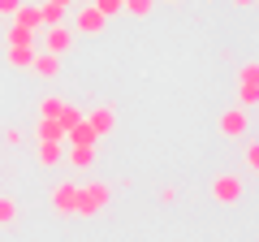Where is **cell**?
Returning <instances> with one entry per match:
<instances>
[{"label":"cell","mask_w":259,"mask_h":242,"mask_svg":"<svg viewBox=\"0 0 259 242\" xmlns=\"http://www.w3.org/2000/svg\"><path fill=\"white\" fill-rule=\"evenodd\" d=\"M108 204H112V186L108 182H87V186H78L74 216H100Z\"/></svg>","instance_id":"obj_1"},{"label":"cell","mask_w":259,"mask_h":242,"mask_svg":"<svg viewBox=\"0 0 259 242\" xmlns=\"http://www.w3.org/2000/svg\"><path fill=\"white\" fill-rule=\"evenodd\" d=\"M221 134H225V139H233V143L250 139V108H229V112H221Z\"/></svg>","instance_id":"obj_2"},{"label":"cell","mask_w":259,"mask_h":242,"mask_svg":"<svg viewBox=\"0 0 259 242\" xmlns=\"http://www.w3.org/2000/svg\"><path fill=\"white\" fill-rule=\"evenodd\" d=\"M255 100H259V65L246 61L238 74V108H255Z\"/></svg>","instance_id":"obj_3"},{"label":"cell","mask_w":259,"mask_h":242,"mask_svg":"<svg viewBox=\"0 0 259 242\" xmlns=\"http://www.w3.org/2000/svg\"><path fill=\"white\" fill-rule=\"evenodd\" d=\"M39 35H44V52H52V56L74 52V30L69 26H44Z\"/></svg>","instance_id":"obj_4"},{"label":"cell","mask_w":259,"mask_h":242,"mask_svg":"<svg viewBox=\"0 0 259 242\" xmlns=\"http://www.w3.org/2000/svg\"><path fill=\"white\" fill-rule=\"evenodd\" d=\"M104 26H108V18L87 0L82 9H78V18H74V35H104Z\"/></svg>","instance_id":"obj_5"},{"label":"cell","mask_w":259,"mask_h":242,"mask_svg":"<svg viewBox=\"0 0 259 242\" xmlns=\"http://www.w3.org/2000/svg\"><path fill=\"white\" fill-rule=\"evenodd\" d=\"M242 190H246V186H242V177H238V173H221V177L212 182V199H216V204H225V208L238 204Z\"/></svg>","instance_id":"obj_6"},{"label":"cell","mask_w":259,"mask_h":242,"mask_svg":"<svg viewBox=\"0 0 259 242\" xmlns=\"http://www.w3.org/2000/svg\"><path fill=\"white\" fill-rule=\"evenodd\" d=\"M82 121H87V126H91L95 134H100V139H108V134L117 130V112H112V104H95V108L87 112Z\"/></svg>","instance_id":"obj_7"},{"label":"cell","mask_w":259,"mask_h":242,"mask_svg":"<svg viewBox=\"0 0 259 242\" xmlns=\"http://www.w3.org/2000/svg\"><path fill=\"white\" fill-rule=\"evenodd\" d=\"M74 204H78V186H74V182H56V186H52V212L74 216Z\"/></svg>","instance_id":"obj_8"},{"label":"cell","mask_w":259,"mask_h":242,"mask_svg":"<svg viewBox=\"0 0 259 242\" xmlns=\"http://www.w3.org/2000/svg\"><path fill=\"white\" fill-rule=\"evenodd\" d=\"M30 69H35L44 83H56L61 78V56H52V52H39L35 48V61H30Z\"/></svg>","instance_id":"obj_9"},{"label":"cell","mask_w":259,"mask_h":242,"mask_svg":"<svg viewBox=\"0 0 259 242\" xmlns=\"http://www.w3.org/2000/svg\"><path fill=\"white\" fill-rule=\"evenodd\" d=\"M65 143H69V147H100V134H95L87 121H78L74 130H65Z\"/></svg>","instance_id":"obj_10"},{"label":"cell","mask_w":259,"mask_h":242,"mask_svg":"<svg viewBox=\"0 0 259 242\" xmlns=\"http://www.w3.org/2000/svg\"><path fill=\"white\" fill-rule=\"evenodd\" d=\"M35 39H39V30L18 26V22H13V26L5 30V44H9V48H35Z\"/></svg>","instance_id":"obj_11"},{"label":"cell","mask_w":259,"mask_h":242,"mask_svg":"<svg viewBox=\"0 0 259 242\" xmlns=\"http://www.w3.org/2000/svg\"><path fill=\"white\" fill-rule=\"evenodd\" d=\"M65 160V143H39V165L44 169H56Z\"/></svg>","instance_id":"obj_12"},{"label":"cell","mask_w":259,"mask_h":242,"mask_svg":"<svg viewBox=\"0 0 259 242\" xmlns=\"http://www.w3.org/2000/svg\"><path fill=\"white\" fill-rule=\"evenodd\" d=\"M35 139H39V143H65V130L56 126V121L39 117V126H35Z\"/></svg>","instance_id":"obj_13"},{"label":"cell","mask_w":259,"mask_h":242,"mask_svg":"<svg viewBox=\"0 0 259 242\" xmlns=\"http://www.w3.org/2000/svg\"><path fill=\"white\" fill-rule=\"evenodd\" d=\"M5 61H9V69H30L35 48H5Z\"/></svg>","instance_id":"obj_14"},{"label":"cell","mask_w":259,"mask_h":242,"mask_svg":"<svg viewBox=\"0 0 259 242\" xmlns=\"http://www.w3.org/2000/svg\"><path fill=\"white\" fill-rule=\"evenodd\" d=\"M44 26H65V9H56V5H39V30Z\"/></svg>","instance_id":"obj_15"},{"label":"cell","mask_w":259,"mask_h":242,"mask_svg":"<svg viewBox=\"0 0 259 242\" xmlns=\"http://www.w3.org/2000/svg\"><path fill=\"white\" fill-rule=\"evenodd\" d=\"M13 22H18V26L39 30V5H26V0H22V5H18V13H13Z\"/></svg>","instance_id":"obj_16"},{"label":"cell","mask_w":259,"mask_h":242,"mask_svg":"<svg viewBox=\"0 0 259 242\" xmlns=\"http://www.w3.org/2000/svg\"><path fill=\"white\" fill-rule=\"evenodd\" d=\"M78 121H82V112H78V108H74V104H69V100H65V108L56 112V126H61V130H74Z\"/></svg>","instance_id":"obj_17"},{"label":"cell","mask_w":259,"mask_h":242,"mask_svg":"<svg viewBox=\"0 0 259 242\" xmlns=\"http://www.w3.org/2000/svg\"><path fill=\"white\" fill-rule=\"evenodd\" d=\"M69 165L74 169H91L95 165V147H69Z\"/></svg>","instance_id":"obj_18"},{"label":"cell","mask_w":259,"mask_h":242,"mask_svg":"<svg viewBox=\"0 0 259 242\" xmlns=\"http://www.w3.org/2000/svg\"><path fill=\"white\" fill-rule=\"evenodd\" d=\"M65 108V100L61 95H44V100H39V117H48V121H56V112Z\"/></svg>","instance_id":"obj_19"},{"label":"cell","mask_w":259,"mask_h":242,"mask_svg":"<svg viewBox=\"0 0 259 242\" xmlns=\"http://www.w3.org/2000/svg\"><path fill=\"white\" fill-rule=\"evenodd\" d=\"M13 221H18V199L0 195V225H13Z\"/></svg>","instance_id":"obj_20"},{"label":"cell","mask_w":259,"mask_h":242,"mask_svg":"<svg viewBox=\"0 0 259 242\" xmlns=\"http://www.w3.org/2000/svg\"><path fill=\"white\" fill-rule=\"evenodd\" d=\"M121 9H125V13H134V18H147V13L156 9V0H125Z\"/></svg>","instance_id":"obj_21"},{"label":"cell","mask_w":259,"mask_h":242,"mask_svg":"<svg viewBox=\"0 0 259 242\" xmlns=\"http://www.w3.org/2000/svg\"><path fill=\"white\" fill-rule=\"evenodd\" d=\"M91 5L104 13V18H117V13H121V0H91Z\"/></svg>","instance_id":"obj_22"},{"label":"cell","mask_w":259,"mask_h":242,"mask_svg":"<svg viewBox=\"0 0 259 242\" xmlns=\"http://www.w3.org/2000/svg\"><path fill=\"white\" fill-rule=\"evenodd\" d=\"M246 169H250V173H255V169H259V147H255V143H250V139H246Z\"/></svg>","instance_id":"obj_23"},{"label":"cell","mask_w":259,"mask_h":242,"mask_svg":"<svg viewBox=\"0 0 259 242\" xmlns=\"http://www.w3.org/2000/svg\"><path fill=\"white\" fill-rule=\"evenodd\" d=\"M5 143H9V147H22V143H26V134H22V130H5Z\"/></svg>","instance_id":"obj_24"},{"label":"cell","mask_w":259,"mask_h":242,"mask_svg":"<svg viewBox=\"0 0 259 242\" xmlns=\"http://www.w3.org/2000/svg\"><path fill=\"white\" fill-rule=\"evenodd\" d=\"M18 5H22V0H0V18H13V13H18Z\"/></svg>","instance_id":"obj_25"},{"label":"cell","mask_w":259,"mask_h":242,"mask_svg":"<svg viewBox=\"0 0 259 242\" xmlns=\"http://www.w3.org/2000/svg\"><path fill=\"white\" fill-rule=\"evenodd\" d=\"M48 5H56V9H69V5H74V0H48Z\"/></svg>","instance_id":"obj_26"},{"label":"cell","mask_w":259,"mask_h":242,"mask_svg":"<svg viewBox=\"0 0 259 242\" xmlns=\"http://www.w3.org/2000/svg\"><path fill=\"white\" fill-rule=\"evenodd\" d=\"M233 5H238V9H250V5H255V0H233Z\"/></svg>","instance_id":"obj_27"},{"label":"cell","mask_w":259,"mask_h":242,"mask_svg":"<svg viewBox=\"0 0 259 242\" xmlns=\"http://www.w3.org/2000/svg\"><path fill=\"white\" fill-rule=\"evenodd\" d=\"M156 5H160V0H156ZM164 5H177V0H164Z\"/></svg>","instance_id":"obj_28"}]
</instances>
